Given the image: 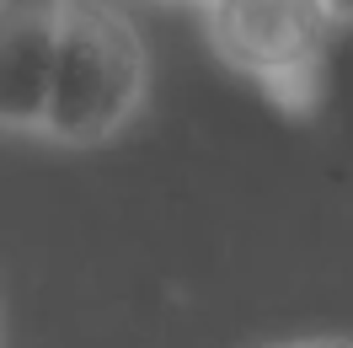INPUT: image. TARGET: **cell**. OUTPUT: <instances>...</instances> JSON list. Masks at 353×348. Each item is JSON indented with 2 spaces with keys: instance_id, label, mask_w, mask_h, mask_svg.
Segmentation results:
<instances>
[{
  "instance_id": "1",
  "label": "cell",
  "mask_w": 353,
  "mask_h": 348,
  "mask_svg": "<svg viewBox=\"0 0 353 348\" xmlns=\"http://www.w3.org/2000/svg\"><path fill=\"white\" fill-rule=\"evenodd\" d=\"M145 75H150L145 44L118 6L65 0L43 134L59 145H102L134 118L145 97Z\"/></svg>"
},
{
  "instance_id": "2",
  "label": "cell",
  "mask_w": 353,
  "mask_h": 348,
  "mask_svg": "<svg viewBox=\"0 0 353 348\" xmlns=\"http://www.w3.org/2000/svg\"><path fill=\"white\" fill-rule=\"evenodd\" d=\"M203 22L225 65L252 75L284 108L310 102L337 27L321 0H203Z\"/></svg>"
},
{
  "instance_id": "3",
  "label": "cell",
  "mask_w": 353,
  "mask_h": 348,
  "mask_svg": "<svg viewBox=\"0 0 353 348\" xmlns=\"http://www.w3.org/2000/svg\"><path fill=\"white\" fill-rule=\"evenodd\" d=\"M65 0H0V129L48 124Z\"/></svg>"
},
{
  "instance_id": "4",
  "label": "cell",
  "mask_w": 353,
  "mask_h": 348,
  "mask_svg": "<svg viewBox=\"0 0 353 348\" xmlns=\"http://www.w3.org/2000/svg\"><path fill=\"white\" fill-rule=\"evenodd\" d=\"M332 11V22H353V0H321Z\"/></svg>"
},
{
  "instance_id": "5",
  "label": "cell",
  "mask_w": 353,
  "mask_h": 348,
  "mask_svg": "<svg viewBox=\"0 0 353 348\" xmlns=\"http://www.w3.org/2000/svg\"><path fill=\"white\" fill-rule=\"evenodd\" d=\"M305 348H353V343H305Z\"/></svg>"
}]
</instances>
